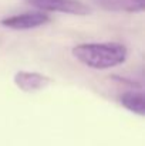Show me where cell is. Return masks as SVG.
Segmentation results:
<instances>
[{
  "label": "cell",
  "mask_w": 145,
  "mask_h": 146,
  "mask_svg": "<svg viewBox=\"0 0 145 146\" xmlns=\"http://www.w3.org/2000/svg\"><path fill=\"white\" fill-rule=\"evenodd\" d=\"M26 1L43 13L53 11V13H65L74 16H87L91 13V9L78 0H26Z\"/></svg>",
  "instance_id": "obj_2"
},
{
  "label": "cell",
  "mask_w": 145,
  "mask_h": 146,
  "mask_svg": "<svg viewBox=\"0 0 145 146\" xmlns=\"http://www.w3.org/2000/svg\"><path fill=\"white\" fill-rule=\"evenodd\" d=\"M120 104L132 113L144 116L145 113V99L142 91H128L120 97Z\"/></svg>",
  "instance_id": "obj_6"
},
{
  "label": "cell",
  "mask_w": 145,
  "mask_h": 146,
  "mask_svg": "<svg viewBox=\"0 0 145 146\" xmlns=\"http://www.w3.org/2000/svg\"><path fill=\"white\" fill-rule=\"evenodd\" d=\"M73 57L81 64L96 68L107 70L125 62L127 47L120 43H84L73 48Z\"/></svg>",
  "instance_id": "obj_1"
},
{
  "label": "cell",
  "mask_w": 145,
  "mask_h": 146,
  "mask_svg": "<svg viewBox=\"0 0 145 146\" xmlns=\"http://www.w3.org/2000/svg\"><path fill=\"white\" fill-rule=\"evenodd\" d=\"M14 84L24 92H36L46 90L51 84V78L34 71H19L14 74Z\"/></svg>",
  "instance_id": "obj_4"
},
{
  "label": "cell",
  "mask_w": 145,
  "mask_h": 146,
  "mask_svg": "<svg viewBox=\"0 0 145 146\" xmlns=\"http://www.w3.org/2000/svg\"><path fill=\"white\" fill-rule=\"evenodd\" d=\"M94 3L111 11L137 13L144 10V0H94Z\"/></svg>",
  "instance_id": "obj_5"
},
{
  "label": "cell",
  "mask_w": 145,
  "mask_h": 146,
  "mask_svg": "<svg viewBox=\"0 0 145 146\" xmlns=\"http://www.w3.org/2000/svg\"><path fill=\"white\" fill-rule=\"evenodd\" d=\"M48 21H50L48 14L43 11H27V13L6 17L0 21V24L11 30H31L47 24Z\"/></svg>",
  "instance_id": "obj_3"
}]
</instances>
